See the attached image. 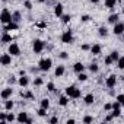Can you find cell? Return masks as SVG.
<instances>
[{
  "instance_id": "cell-48",
  "label": "cell",
  "mask_w": 124,
  "mask_h": 124,
  "mask_svg": "<svg viewBox=\"0 0 124 124\" xmlns=\"http://www.w3.org/2000/svg\"><path fill=\"white\" fill-rule=\"evenodd\" d=\"M67 124H75V120L72 118V120H67Z\"/></svg>"
},
{
  "instance_id": "cell-27",
  "label": "cell",
  "mask_w": 124,
  "mask_h": 124,
  "mask_svg": "<svg viewBox=\"0 0 124 124\" xmlns=\"http://www.w3.org/2000/svg\"><path fill=\"white\" fill-rule=\"evenodd\" d=\"M111 57H112V60H114V61H118V58H120V55H118V53H117V51L111 53Z\"/></svg>"
},
{
  "instance_id": "cell-16",
  "label": "cell",
  "mask_w": 124,
  "mask_h": 124,
  "mask_svg": "<svg viewBox=\"0 0 124 124\" xmlns=\"http://www.w3.org/2000/svg\"><path fill=\"white\" fill-rule=\"evenodd\" d=\"M115 3H117V0H105V6L108 9H112L115 6Z\"/></svg>"
},
{
  "instance_id": "cell-35",
  "label": "cell",
  "mask_w": 124,
  "mask_h": 124,
  "mask_svg": "<svg viewBox=\"0 0 124 124\" xmlns=\"http://www.w3.org/2000/svg\"><path fill=\"white\" fill-rule=\"evenodd\" d=\"M34 85H37V86H39V85H42V79H35V82H34Z\"/></svg>"
},
{
  "instance_id": "cell-39",
  "label": "cell",
  "mask_w": 124,
  "mask_h": 124,
  "mask_svg": "<svg viewBox=\"0 0 124 124\" xmlns=\"http://www.w3.org/2000/svg\"><path fill=\"white\" fill-rule=\"evenodd\" d=\"M13 120H15V115L13 114H9L8 115V121H13Z\"/></svg>"
},
{
  "instance_id": "cell-34",
  "label": "cell",
  "mask_w": 124,
  "mask_h": 124,
  "mask_svg": "<svg viewBox=\"0 0 124 124\" xmlns=\"http://www.w3.org/2000/svg\"><path fill=\"white\" fill-rule=\"evenodd\" d=\"M63 22H64V23L70 22V16H69V15H64V16H63Z\"/></svg>"
},
{
  "instance_id": "cell-51",
  "label": "cell",
  "mask_w": 124,
  "mask_h": 124,
  "mask_svg": "<svg viewBox=\"0 0 124 124\" xmlns=\"http://www.w3.org/2000/svg\"><path fill=\"white\" fill-rule=\"evenodd\" d=\"M118 2H120V0H118Z\"/></svg>"
},
{
  "instance_id": "cell-15",
  "label": "cell",
  "mask_w": 124,
  "mask_h": 124,
  "mask_svg": "<svg viewBox=\"0 0 124 124\" xmlns=\"http://www.w3.org/2000/svg\"><path fill=\"white\" fill-rule=\"evenodd\" d=\"M73 69H75V72H78V73H82V72H83V69H85V66H83L82 63H76Z\"/></svg>"
},
{
  "instance_id": "cell-12",
  "label": "cell",
  "mask_w": 124,
  "mask_h": 124,
  "mask_svg": "<svg viewBox=\"0 0 124 124\" xmlns=\"http://www.w3.org/2000/svg\"><path fill=\"white\" fill-rule=\"evenodd\" d=\"M54 13H55L57 16H61V15H63V6H61V5H55V8H54Z\"/></svg>"
},
{
  "instance_id": "cell-13",
  "label": "cell",
  "mask_w": 124,
  "mask_h": 124,
  "mask_svg": "<svg viewBox=\"0 0 124 124\" xmlns=\"http://www.w3.org/2000/svg\"><path fill=\"white\" fill-rule=\"evenodd\" d=\"M10 95H12V89H10V88L5 89V91L2 92V98H3V99H8V98H9Z\"/></svg>"
},
{
  "instance_id": "cell-38",
  "label": "cell",
  "mask_w": 124,
  "mask_h": 124,
  "mask_svg": "<svg viewBox=\"0 0 124 124\" xmlns=\"http://www.w3.org/2000/svg\"><path fill=\"white\" fill-rule=\"evenodd\" d=\"M83 123H92V117H85L83 118Z\"/></svg>"
},
{
  "instance_id": "cell-24",
  "label": "cell",
  "mask_w": 124,
  "mask_h": 124,
  "mask_svg": "<svg viewBox=\"0 0 124 124\" xmlns=\"http://www.w3.org/2000/svg\"><path fill=\"white\" fill-rule=\"evenodd\" d=\"M117 66H118L120 69H124V57H120V58H118V63H117Z\"/></svg>"
},
{
  "instance_id": "cell-22",
  "label": "cell",
  "mask_w": 124,
  "mask_h": 124,
  "mask_svg": "<svg viewBox=\"0 0 124 124\" xmlns=\"http://www.w3.org/2000/svg\"><path fill=\"white\" fill-rule=\"evenodd\" d=\"M12 21H13V22H19V21H21V13H19V12H15V13L12 15Z\"/></svg>"
},
{
  "instance_id": "cell-42",
  "label": "cell",
  "mask_w": 124,
  "mask_h": 124,
  "mask_svg": "<svg viewBox=\"0 0 124 124\" xmlns=\"http://www.w3.org/2000/svg\"><path fill=\"white\" fill-rule=\"evenodd\" d=\"M57 121H58V120H57V117H53V118L50 120V123H51V124H54V123H57Z\"/></svg>"
},
{
  "instance_id": "cell-43",
  "label": "cell",
  "mask_w": 124,
  "mask_h": 124,
  "mask_svg": "<svg viewBox=\"0 0 124 124\" xmlns=\"http://www.w3.org/2000/svg\"><path fill=\"white\" fill-rule=\"evenodd\" d=\"M82 50H85V51L89 50V45H88V44H83V45H82Z\"/></svg>"
},
{
  "instance_id": "cell-46",
  "label": "cell",
  "mask_w": 124,
  "mask_h": 124,
  "mask_svg": "<svg viewBox=\"0 0 124 124\" xmlns=\"http://www.w3.org/2000/svg\"><path fill=\"white\" fill-rule=\"evenodd\" d=\"M37 25H38V26H39V28H44V26H45V23H44V22H38V23H37Z\"/></svg>"
},
{
  "instance_id": "cell-2",
  "label": "cell",
  "mask_w": 124,
  "mask_h": 124,
  "mask_svg": "<svg viewBox=\"0 0 124 124\" xmlns=\"http://www.w3.org/2000/svg\"><path fill=\"white\" fill-rule=\"evenodd\" d=\"M66 95L70 96V98H79L80 96V91L78 88H75V86H69L66 89Z\"/></svg>"
},
{
  "instance_id": "cell-23",
  "label": "cell",
  "mask_w": 124,
  "mask_h": 124,
  "mask_svg": "<svg viewBox=\"0 0 124 124\" xmlns=\"http://www.w3.org/2000/svg\"><path fill=\"white\" fill-rule=\"evenodd\" d=\"M28 82H29V80H28V78H25V76H22V78L19 79V85H21V86H26Z\"/></svg>"
},
{
  "instance_id": "cell-32",
  "label": "cell",
  "mask_w": 124,
  "mask_h": 124,
  "mask_svg": "<svg viewBox=\"0 0 124 124\" xmlns=\"http://www.w3.org/2000/svg\"><path fill=\"white\" fill-rule=\"evenodd\" d=\"M112 61H114V60H112V57H111V55H108V57L105 58V64H111Z\"/></svg>"
},
{
  "instance_id": "cell-10",
  "label": "cell",
  "mask_w": 124,
  "mask_h": 124,
  "mask_svg": "<svg viewBox=\"0 0 124 124\" xmlns=\"http://www.w3.org/2000/svg\"><path fill=\"white\" fill-rule=\"evenodd\" d=\"M123 31H124V23H115V26H114V34H115V35H120V34H123Z\"/></svg>"
},
{
  "instance_id": "cell-25",
  "label": "cell",
  "mask_w": 124,
  "mask_h": 124,
  "mask_svg": "<svg viewBox=\"0 0 124 124\" xmlns=\"http://www.w3.org/2000/svg\"><path fill=\"white\" fill-rule=\"evenodd\" d=\"M41 107L47 109V108L50 107V102H48V99H42V101H41Z\"/></svg>"
},
{
  "instance_id": "cell-5",
  "label": "cell",
  "mask_w": 124,
  "mask_h": 124,
  "mask_svg": "<svg viewBox=\"0 0 124 124\" xmlns=\"http://www.w3.org/2000/svg\"><path fill=\"white\" fill-rule=\"evenodd\" d=\"M44 41H41V39H35L34 41V51L35 53H41L42 50H44Z\"/></svg>"
},
{
  "instance_id": "cell-7",
  "label": "cell",
  "mask_w": 124,
  "mask_h": 124,
  "mask_svg": "<svg viewBox=\"0 0 124 124\" xmlns=\"http://www.w3.org/2000/svg\"><path fill=\"white\" fill-rule=\"evenodd\" d=\"M12 54H3L2 55V64L3 66H9L10 63H12V57H10Z\"/></svg>"
},
{
  "instance_id": "cell-17",
  "label": "cell",
  "mask_w": 124,
  "mask_h": 124,
  "mask_svg": "<svg viewBox=\"0 0 124 124\" xmlns=\"http://www.w3.org/2000/svg\"><path fill=\"white\" fill-rule=\"evenodd\" d=\"M63 73H64V67H63V66H58V67L55 69V76H57V78L63 76Z\"/></svg>"
},
{
  "instance_id": "cell-14",
  "label": "cell",
  "mask_w": 124,
  "mask_h": 124,
  "mask_svg": "<svg viewBox=\"0 0 124 124\" xmlns=\"http://www.w3.org/2000/svg\"><path fill=\"white\" fill-rule=\"evenodd\" d=\"M93 101H95V98H93V95H92V93H88V95L85 96V102H86L88 105L93 104Z\"/></svg>"
},
{
  "instance_id": "cell-20",
  "label": "cell",
  "mask_w": 124,
  "mask_h": 124,
  "mask_svg": "<svg viewBox=\"0 0 124 124\" xmlns=\"http://www.w3.org/2000/svg\"><path fill=\"white\" fill-rule=\"evenodd\" d=\"M67 102H69V99H67V96H61V98L58 99V104H60L61 107H66V105H67Z\"/></svg>"
},
{
  "instance_id": "cell-21",
  "label": "cell",
  "mask_w": 124,
  "mask_h": 124,
  "mask_svg": "<svg viewBox=\"0 0 124 124\" xmlns=\"http://www.w3.org/2000/svg\"><path fill=\"white\" fill-rule=\"evenodd\" d=\"M91 51H92L93 54H99V53H101V45H99V44H95V45L91 48Z\"/></svg>"
},
{
  "instance_id": "cell-36",
  "label": "cell",
  "mask_w": 124,
  "mask_h": 124,
  "mask_svg": "<svg viewBox=\"0 0 124 124\" xmlns=\"http://www.w3.org/2000/svg\"><path fill=\"white\" fill-rule=\"evenodd\" d=\"M47 89H48V91H51V92H53V91H54V83H51V82H50V83H48V85H47Z\"/></svg>"
},
{
  "instance_id": "cell-29",
  "label": "cell",
  "mask_w": 124,
  "mask_h": 124,
  "mask_svg": "<svg viewBox=\"0 0 124 124\" xmlns=\"http://www.w3.org/2000/svg\"><path fill=\"white\" fill-rule=\"evenodd\" d=\"M45 114H47V112H45V108H42V107H41V108L38 109V115H39V117H44Z\"/></svg>"
},
{
  "instance_id": "cell-31",
  "label": "cell",
  "mask_w": 124,
  "mask_h": 124,
  "mask_svg": "<svg viewBox=\"0 0 124 124\" xmlns=\"http://www.w3.org/2000/svg\"><path fill=\"white\" fill-rule=\"evenodd\" d=\"M99 35H101V37L107 35V28H104V26H102V28H99Z\"/></svg>"
},
{
  "instance_id": "cell-44",
  "label": "cell",
  "mask_w": 124,
  "mask_h": 124,
  "mask_svg": "<svg viewBox=\"0 0 124 124\" xmlns=\"http://www.w3.org/2000/svg\"><path fill=\"white\" fill-rule=\"evenodd\" d=\"M105 109H112V105L111 104H105Z\"/></svg>"
},
{
  "instance_id": "cell-8",
  "label": "cell",
  "mask_w": 124,
  "mask_h": 124,
  "mask_svg": "<svg viewBox=\"0 0 124 124\" xmlns=\"http://www.w3.org/2000/svg\"><path fill=\"white\" fill-rule=\"evenodd\" d=\"M12 29H18V23H16V22H13V21H12V22H9V23H6V25H5V28H3V31H5V32L12 31Z\"/></svg>"
},
{
  "instance_id": "cell-49",
  "label": "cell",
  "mask_w": 124,
  "mask_h": 124,
  "mask_svg": "<svg viewBox=\"0 0 124 124\" xmlns=\"http://www.w3.org/2000/svg\"><path fill=\"white\" fill-rule=\"evenodd\" d=\"M91 2H92V3H98V2H99V0H91Z\"/></svg>"
},
{
  "instance_id": "cell-41",
  "label": "cell",
  "mask_w": 124,
  "mask_h": 124,
  "mask_svg": "<svg viewBox=\"0 0 124 124\" xmlns=\"http://www.w3.org/2000/svg\"><path fill=\"white\" fill-rule=\"evenodd\" d=\"M22 95H23V93H22ZM23 96H26V98H32V96H34V95H32V93H31V92H26V93H25V95H23Z\"/></svg>"
},
{
  "instance_id": "cell-30",
  "label": "cell",
  "mask_w": 124,
  "mask_h": 124,
  "mask_svg": "<svg viewBox=\"0 0 124 124\" xmlns=\"http://www.w3.org/2000/svg\"><path fill=\"white\" fill-rule=\"evenodd\" d=\"M117 101H118L121 105H124V95H123V93H121V95H118V96H117Z\"/></svg>"
},
{
  "instance_id": "cell-37",
  "label": "cell",
  "mask_w": 124,
  "mask_h": 124,
  "mask_svg": "<svg viewBox=\"0 0 124 124\" xmlns=\"http://www.w3.org/2000/svg\"><path fill=\"white\" fill-rule=\"evenodd\" d=\"M89 69H91V72H98V66H96V64H92Z\"/></svg>"
},
{
  "instance_id": "cell-47",
  "label": "cell",
  "mask_w": 124,
  "mask_h": 124,
  "mask_svg": "<svg viewBox=\"0 0 124 124\" xmlns=\"http://www.w3.org/2000/svg\"><path fill=\"white\" fill-rule=\"evenodd\" d=\"M112 118H114V115H112V114H111V115H108V117H107V121H111V120H112Z\"/></svg>"
},
{
  "instance_id": "cell-11",
  "label": "cell",
  "mask_w": 124,
  "mask_h": 124,
  "mask_svg": "<svg viewBox=\"0 0 124 124\" xmlns=\"http://www.w3.org/2000/svg\"><path fill=\"white\" fill-rule=\"evenodd\" d=\"M29 118H28V115H26V112H21L19 115H18V121L19 123H26Z\"/></svg>"
},
{
  "instance_id": "cell-18",
  "label": "cell",
  "mask_w": 124,
  "mask_h": 124,
  "mask_svg": "<svg viewBox=\"0 0 124 124\" xmlns=\"http://www.w3.org/2000/svg\"><path fill=\"white\" fill-rule=\"evenodd\" d=\"M108 22H109V23H114V25H115V23L118 22V15H115V13H114V15H111V16L108 18Z\"/></svg>"
},
{
  "instance_id": "cell-3",
  "label": "cell",
  "mask_w": 124,
  "mask_h": 124,
  "mask_svg": "<svg viewBox=\"0 0 124 124\" xmlns=\"http://www.w3.org/2000/svg\"><path fill=\"white\" fill-rule=\"evenodd\" d=\"M61 41H63L64 44H70V42L73 41V34H72L70 29L63 32V35H61Z\"/></svg>"
},
{
  "instance_id": "cell-28",
  "label": "cell",
  "mask_w": 124,
  "mask_h": 124,
  "mask_svg": "<svg viewBox=\"0 0 124 124\" xmlns=\"http://www.w3.org/2000/svg\"><path fill=\"white\" fill-rule=\"evenodd\" d=\"M78 79H79L80 82H85V80L88 79V76H86V75H83V73H79V78H78Z\"/></svg>"
},
{
  "instance_id": "cell-26",
  "label": "cell",
  "mask_w": 124,
  "mask_h": 124,
  "mask_svg": "<svg viewBox=\"0 0 124 124\" xmlns=\"http://www.w3.org/2000/svg\"><path fill=\"white\" fill-rule=\"evenodd\" d=\"M5 108H6V109H12V108H13V102H12V101H6Z\"/></svg>"
},
{
  "instance_id": "cell-40",
  "label": "cell",
  "mask_w": 124,
  "mask_h": 124,
  "mask_svg": "<svg viewBox=\"0 0 124 124\" xmlns=\"http://www.w3.org/2000/svg\"><path fill=\"white\" fill-rule=\"evenodd\" d=\"M89 19H91V18H89L88 15H83V16H82V21H83V22H86V21H89Z\"/></svg>"
},
{
  "instance_id": "cell-45",
  "label": "cell",
  "mask_w": 124,
  "mask_h": 124,
  "mask_svg": "<svg viewBox=\"0 0 124 124\" xmlns=\"http://www.w3.org/2000/svg\"><path fill=\"white\" fill-rule=\"evenodd\" d=\"M60 57H61V58H67V53H61Z\"/></svg>"
},
{
  "instance_id": "cell-19",
  "label": "cell",
  "mask_w": 124,
  "mask_h": 124,
  "mask_svg": "<svg viewBox=\"0 0 124 124\" xmlns=\"http://www.w3.org/2000/svg\"><path fill=\"white\" fill-rule=\"evenodd\" d=\"M12 41V37L8 34V32H5L3 35H2V42H10Z\"/></svg>"
},
{
  "instance_id": "cell-1",
  "label": "cell",
  "mask_w": 124,
  "mask_h": 124,
  "mask_svg": "<svg viewBox=\"0 0 124 124\" xmlns=\"http://www.w3.org/2000/svg\"><path fill=\"white\" fill-rule=\"evenodd\" d=\"M51 64H53V61H51V58H42L41 61H39V69L42 70V72H47V70H50V67H51Z\"/></svg>"
},
{
  "instance_id": "cell-6",
  "label": "cell",
  "mask_w": 124,
  "mask_h": 124,
  "mask_svg": "<svg viewBox=\"0 0 124 124\" xmlns=\"http://www.w3.org/2000/svg\"><path fill=\"white\" fill-rule=\"evenodd\" d=\"M9 54H12V55H19V54H21V50H19L18 44H10V47H9Z\"/></svg>"
},
{
  "instance_id": "cell-9",
  "label": "cell",
  "mask_w": 124,
  "mask_h": 124,
  "mask_svg": "<svg viewBox=\"0 0 124 124\" xmlns=\"http://www.w3.org/2000/svg\"><path fill=\"white\" fill-rule=\"evenodd\" d=\"M115 83H117V76L111 75V76L107 79V86H108V88H114V86H115Z\"/></svg>"
},
{
  "instance_id": "cell-33",
  "label": "cell",
  "mask_w": 124,
  "mask_h": 124,
  "mask_svg": "<svg viewBox=\"0 0 124 124\" xmlns=\"http://www.w3.org/2000/svg\"><path fill=\"white\" fill-rule=\"evenodd\" d=\"M25 8L26 9H32V3L29 2V0H26V2H25Z\"/></svg>"
},
{
  "instance_id": "cell-4",
  "label": "cell",
  "mask_w": 124,
  "mask_h": 124,
  "mask_svg": "<svg viewBox=\"0 0 124 124\" xmlns=\"http://www.w3.org/2000/svg\"><path fill=\"white\" fill-rule=\"evenodd\" d=\"M0 21H2L5 25L9 23V22H12V15H10V12H9L8 9H5V10L2 12V18H0Z\"/></svg>"
},
{
  "instance_id": "cell-50",
  "label": "cell",
  "mask_w": 124,
  "mask_h": 124,
  "mask_svg": "<svg viewBox=\"0 0 124 124\" xmlns=\"http://www.w3.org/2000/svg\"><path fill=\"white\" fill-rule=\"evenodd\" d=\"M39 2H45V0H39Z\"/></svg>"
}]
</instances>
